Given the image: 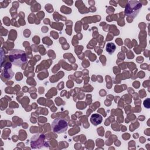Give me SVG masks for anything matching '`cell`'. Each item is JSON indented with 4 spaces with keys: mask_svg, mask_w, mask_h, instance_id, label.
Segmentation results:
<instances>
[{
    "mask_svg": "<svg viewBox=\"0 0 150 150\" xmlns=\"http://www.w3.org/2000/svg\"><path fill=\"white\" fill-rule=\"evenodd\" d=\"M115 49H116V46L113 43L110 42L106 45V51L109 54H112V53H114Z\"/></svg>",
    "mask_w": 150,
    "mask_h": 150,
    "instance_id": "6",
    "label": "cell"
},
{
    "mask_svg": "<svg viewBox=\"0 0 150 150\" xmlns=\"http://www.w3.org/2000/svg\"><path fill=\"white\" fill-rule=\"evenodd\" d=\"M68 128V123L66 120L62 118H55L52 123V129L56 134L64 132Z\"/></svg>",
    "mask_w": 150,
    "mask_h": 150,
    "instance_id": "3",
    "label": "cell"
},
{
    "mask_svg": "<svg viewBox=\"0 0 150 150\" xmlns=\"http://www.w3.org/2000/svg\"><path fill=\"white\" fill-rule=\"evenodd\" d=\"M142 4L138 1H129L125 8V14L128 16L135 18L138 14Z\"/></svg>",
    "mask_w": 150,
    "mask_h": 150,
    "instance_id": "2",
    "label": "cell"
},
{
    "mask_svg": "<svg viewBox=\"0 0 150 150\" xmlns=\"http://www.w3.org/2000/svg\"><path fill=\"white\" fill-rule=\"evenodd\" d=\"M103 121V117L99 114H93L90 118V121L94 125H98Z\"/></svg>",
    "mask_w": 150,
    "mask_h": 150,
    "instance_id": "4",
    "label": "cell"
},
{
    "mask_svg": "<svg viewBox=\"0 0 150 150\" xmlns=\"http://www.w3.org/2000/svg\"><path fill=\"white\" fill-rule=\"evenodd\" d=\"M9 59L14 65L21 66L27 62V56L25 51L21 49H13L9 52Z\"/></svg>",
    "mask_w": 150,
    "mask_h": 150,
    "instance_id": "1",
    "label": "cell"
},
{
    "mask_svg": "<svg viewBox=\"0 0 150 150\" xmlns=\"http://www.w3.org/2000/svg\"><path fill=\"white\" fill-rule=\"evenodd\" d=\"M45 135H39L38 138V144H36L35 145H34L33 146L32 148H40L41 147H43L45 144Z\"/></svg>",
    "mask_w": 150,
    "mask_h": 150,
    "instance_id": "5",
    "label": "cell"
}]
</instances>
